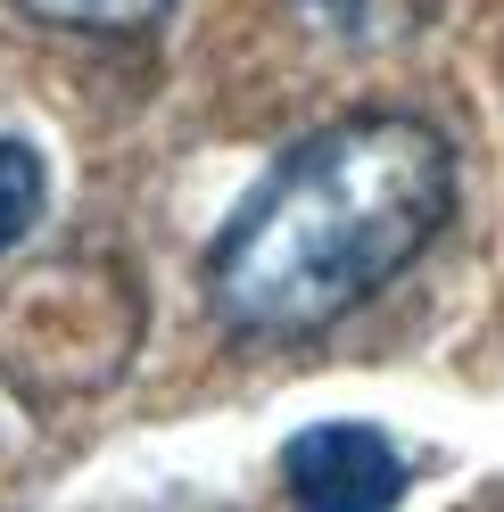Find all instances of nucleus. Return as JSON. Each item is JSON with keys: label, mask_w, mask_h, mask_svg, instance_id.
Listing matches in <instances>:
<instances>
[{"label": "nucleus", "mask_w": 504, "mask_h": 512, "mask_svg": "<svg viewBox=\"0 0 504 512\" xmlns=\"http://www.w3.org/2000/svg\"><path fill=\"white\" fill-rule=\"evenodd\" d=\"M455 215L430 116H348L281 149L207 248V306L248 339H306L381 298Z\"/></svg>", "instance_id": "f257e3e1"}, {"label": "nucleus", "mask_w": 504, "mask_h": 512, "mask_svg": "<svg viewBox=\"0 0 504 512\" xmlns=\"http://www.w3.org/2000/svg\"><path fill=\"white\" fill-rule=\"evenodd\" d=\"M405 479V455L372 422H314L281 446V488L298 512H397Z\"/></svg>", "instance_id": "f03ea898"}, {"label": "nucleus", "mask_w": 504, "mask_h": 512, "mask_svg": "<svg viewBox=\"0 0 504 512\" xmlns=\"http://www.w3.org/2000/svg\"><path fill=\"white\" fill-rule=\"evenodd\" d=\"M42 207H50L42 149H34V141H0V256L42 223Z\"/></svg>", "instance_id": "20e7f679"}, {"label": "nucleus", "mask_w": 504, "mask_h": 512, "mask_svg": "<svg viewBox=\"0 0 504 512\" xmlns=\"http://www.w3.org/2000/svg\"><path fill=\"white\" fill-rule=\"evenodd\" d=\"M17 9L42 17V25H67V34H141L174 0H17Z\"/></svg>", "instance_id": "39448f33"}, {"label": "nucleus", "mask_w": 504, "mask_h": 512, "mask_svg": "<svg viewBox=\"0 0 504 512\" xmlns=\"http://www.w3.org/2000/svg\"><path fill=\"white\" fill-rule=\"evenodd\" d=\"M290 9L348 50H397L438 17V0H290Z\"/></svg>", "instance_id": "7ed1b4c3"}]
</instances>
